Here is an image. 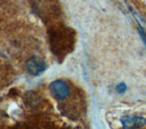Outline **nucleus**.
<instances>
[{"label":"nucleus","mask_w":146,"mask_h":129,"mask_svg":"<svg viewBox=\"0 0 146 129\" xmlns=\"http://www.w3.org/2000/svg\"><path fill=\"white\" fill-rule=\"evenodd\" d=\"M46 63L38 57H32L26 63L27 71L32 76H39L46 69Z\"/></svg>","instance_id":"f257e3e1"},{"label":"nucleus","mask_w":146,"mask_h":129,"mask_svg":"<svg viewBox=\"0 0 146 129\" xmlns=\"http://www.w3.org/2000/svg\"><path fill=\"white\" fill-rule=\"evenodd\" d=\"M126 90V86L124 84H121L120 86H118V89L117 91L119 92V93H122V92H124Z\"/></svg>","instance_id":"20e7f679"},{"label":"nucleus","mask_w":146,"mask_h":129,"mask_svg":"<svg viewBox=\"0 0 146 129\" xmlns=\"http://www.w3.org/2000/svg\"><path fill=\"white\" fill-rule=\"evenodd\" d=\"M50 90H51L53 95L58 100L65 99L70 95V88H68V85L60 80H57L51 83Z\"/></svg>","instance_id":"f03ea898"},{"label":"nucleus","mask_w":146,"mask_h":129,"mask_svg":"<svg viewBox=\"0 0 146 129\" xmlns=\"http://www.w3.org/2000/svg\"><path fill=\"white\" fill-rule=\"evenodd\" d=\"M121 122L126 128H137L144 126L146 119L140 116H123L121 119Z\"/></svg>","instance_id":"7ed1b4c3"}]
</instances>
